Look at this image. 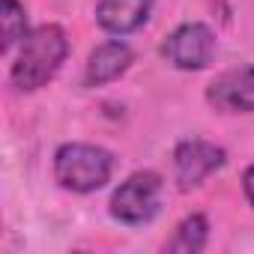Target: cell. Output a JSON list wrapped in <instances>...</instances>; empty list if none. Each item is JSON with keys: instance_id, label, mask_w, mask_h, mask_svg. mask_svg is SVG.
<instances>
[{"instance_id": "30bf717a", "label": "cell", "mask_w": 254, "mask_h": 254, "mask_svg": "<svg viewBox=\"0 0 254 254\" xmlns=\"http://www.w3.org/2000/svg\"><path fill=\"white\" fill-rule=\"evenodd\" d=\"M0 33H3V42H0L3 51H12L15 42H24L27 15H24V6L18 0H3V6H0Z\"/></svg>"}, {"instance_id": "9c48e42d", "label": "cell", "mask_w": 254, "mask_h": 254, "mask_svg": "<svg viewBox=\"0 0 254 254\" xmlns=\"http://www.w3.org/2000/svg\"><path fill=\"white\" fill-rule=\"evenodd\" d=\"M206 236H209V224H206L203 215L194 212V215H189L177 224V230H174V236L168 239L165 248L177 251V254H197V251H203Z\"/></svg>"}, {"instance_id": "6da1fadb", "label": "cell", "mask_w": 254, "mask_h": 254, "mask_svg": "<svg viewBox=\"0 0 254 254\" xmlns=\"http://www.w3.org/2000/svg\"><path fill=\"white\" fill-rule=\"evenodd\" d=\"M69 54V39L63 33V27L57 24H42L36 30H30L21 42V51L12 63V87L21 90V93H30V90H39L45 87L57 69L63 66Z\"/></svg>"}, {"instance_id": "52a82bcc", "label": "cell", "mask_w": 254, "mask_h": 254, "mask_svg": "<svg viewBox=\"0 0 254 254\" xmlns=\"http://www.w3.org/2000/svg\"><path fill=\"white\" fill-rule=\"evenodd\" d=\"M153 9V0H99L96 6V21L108 30V33H132L138 30Z\"/></svg>"}, {"instance_id": "8fae6325", "label": "cell", "mask_w": 254, "mask_h": 254, "mask_svg": "<svg viewBox=\"0 0 254 254\" xmlns=\"http://www.w3.org/2000/svg\"><path fill=\"white\" fill-rule=\"evenodd\" d=\"M242 189H245V197H248V203L254 206V165L245 171V177H242Z\"/></svg>"}, {"instance_id": "7a4b0ae2", "label": "cell", "mask_w": 254, "mask_h": 254, "mask_svg": "<svg viewBox=\"0 0 254 254\" xmlns=\"http://www.w3.org/2000/svg\"><path fill=\"white\" fill-rule=\"evenodd\" d=\"M114 156L93 144H63L54 156V180L78 194L96 191L111 180Z\"/></svg>"}, {"instance_id": "8992f818", "label": "cell", "mask_w": 254, "mask_h": 254, "mask_svg": "<svg viewBox=\"0 0 254 254\" xmlns=\"http://www.w3.org/2000/svg\"><path fill=\"white\" fill-rule=\"evenodd\" d=\"M209 105L224 114H251L254 111V66H239L218 75L206 90Z\"/></svg>"}, {"instance_id": "3957f363", "label": "cell", "mask_w": 254, "mask_h": 254, "mask_svg": "<svg viewBox=\"0 0 254 254\" xmlns=\"http://www.w3.org/2000/svg\"><path fill=\"white\" fill-rule=\"evenodd\" d=\"M162 177L153 171H138L126 180L111 197V215L123 224H147L159 212Z\"/></svg>"}, {"instance_id": "5b68a950", "label": "cell", "mask_w": 254, "mask_h": 254, "mask_svg": "<svg viewBox=\"0 0 254 254\" xmlns=\"http://www.w3.org/2000/svg\"><path fill=\"white\" fill-rule=\"evenodd\" d=\"M221 165H224V150L209 141H183L174 150V174L183 189L200 186Z\"/></svg>"}, {"instance_id": "277c9868", "label": "cell", "mask_w": 254, "mask_h": 254, "mask_svg": "<svg viewBox=\"0 0 254 254\" xmlns=\"http://www.w3.org/2000/svg\"><path fill=\"white\" fill-rule=\"evenodd\" d=\"M162 54L168 57L171 66L194 72V69L209 66V60L215 54V36L206 24H183L165 39Z\"/></svg>"}, {"instance_id": "ba28073f", "label": "cell", "mask_w": 254, "mask_h": 254, "mask_svg": "<svg viewBox=\"0 0 254 254\" xmlns=\"http://www.w3.org/2000/svg\"><path fill=\"white\" fill-rule=\"evenodd\" d=\"M129 66H132V48L126 42H105L90 54L84 81H87V87H102V84L117 81Z\"/></svg>"}]
</instances>
